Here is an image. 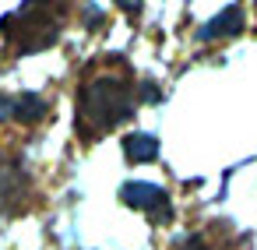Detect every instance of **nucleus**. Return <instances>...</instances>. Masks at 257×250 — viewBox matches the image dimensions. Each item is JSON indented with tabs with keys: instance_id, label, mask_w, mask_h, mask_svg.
Wrapping results in <instances>:
<instances>
[{
	"instance_id": "nucleus-1",
	"label": "nucleus",
	"mask_w": 257,
	"mask_h": 250,
	"mask_svg": "<svg viewBox=\"0 0 257 250\" xmlns=\"http://www.w3.org/2000/svg\"><path fill=\"white\" fill-rule=\"evenodd\" d=\"M138 92L127 74H99L78 92V134L81 141H99L113 127L134 116Z\"/></svg>"
},
{
	"instance_id": "nucleus-2",
	"label": "nucleus",
	"mask_w": 257,
	"mask_h": 250,
	"mask_svg": "<svg viewBox=\"0 0 257 250\" xmlns=\"http://www.w3.org/2000/svg\"><path fill=\"white\" fill-rule=\"evenodd\" d=\"M4 36L22 53H39L60 36V8L57 0H25L18 15L4 18Z\"/></svg>"
},
{
	"instance_id": "nucleus-3",
	"label": "nucleus",
	"mask_w": 257,
	"mask_h": 250,
	"mask_svg": "<svg viewBox=\"0 0 257 250\" xmlns=\"http://www.w3.org/2000/svg\"><path fill=\"white\" fill-rule=\"evenodd\" d=\"M120 201L131 204V208H138V211H145V215H155V218H166L173 211L169 194L162 187H155V183H138V180L123 183L120 187Z\"/></svg>"
},
{
	"instance_id": "nucleus-4",
	"label": "nucleus",
	"mask_w": 257,
	"mask_h": 250,
	"mask_svg": "<svg viewBox=\"0 0 257 250\" xmlns=\"http://www.w3.org/2000/svg\"><path fill=\"white\" fill-rule=\"evenodd\" d=\"M243 29V11L239 8H225L222 15H215L201 32H197V39L201 43H211V39H222V36H236Z\"/></svg>"
},
{
	"instance_id": "nucleus-5",
	"label": "nucleus",
	"mask_w": 257,
	"mask_h": 250,
	"mask_svg": "<svg viewBox=\"0 0 257 250\" xmlns=\"http://www.w3.org/2000/svg\"><path fill=\"white\" fill-rule=\"evenodd\" d=\"M25 187H29V180L18 166H0V208L15 204L25 194Z\"/></svg>"
},
{
	"instance_id": "nucleus-6",
	"label": "nucleus",
	"mask_w": 257,
	"mask_h": 250,
	"mask_svg": "<svg viewBox=\"0 0 257 250\" xmlns=\"http://www.w3.org/2000/svg\"><path fill=\"white\" fill-rule=\"evenodd\" d=\"M123 155L131 162H152L159 155V141L152 134H127L123 138Z\"/></svg>"
},
{
	"instance_id": "nucleus-7",
	"label": "nucleus",
	"mask_w": 257,
	"mask_h": 250,
	"mask_svg": "<svg viewBox=\"0 0 257 250\" xmlns=\"http://www.w3.org/2000/svg\"><path fill=\"white\" fill-rule=\"evenodd\" d=\"M116 4H120L127 15H138V11H141V0H116Z\"/></svg>"
}]
</instances>
